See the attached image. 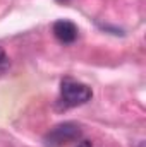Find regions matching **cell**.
<instances>
[{
  "instance_id": "obj_1",
  "label": "cell",
  "mask_w": 146,
  "mask_h": 147,
  "mask_svg": "<svg viewBox=\"0 0 146 147\" xmlns=\"http://www.w3.org/2000/svg\"><path fill=\"white\" fill-rule=\"evenodd\" d=\"M91 98H93V92L86 84L74 80L71 77H65L60 82V99L59 101L64 108L81 106V105L88 103Z\"/></svg>"
},
{
  "instance_id": "obj_2",
  "label": "cell",
  "mask_w": 146,
  "mask_h": 147,
  "mask_svg": "<svg viewBox=\"0 0 146 147\" xmlns=\"http://www.w3.org/2000/svg\"><path fill=\"white\" fill-rule=\"evenodd\" d=\"M81 137H83V130L77 123L64 121V123L55 125L45 134L43 144L45 147H64L71 142H77Z\"/></svg>"
},
{
  "instance_id": "obj_3",
  "label": "cell",
  "mask_w": 146,
  "mask_h": 147,
  "mask_svg": "<svg viewBox=\"0 0 146 147\" xmlns=\"http://www.w3.org/2000/svg\"><path fill=\"white\" fill-rule=\"evenodd\" d=\"M53 34L55 38L64 43V45H71L77 39V26L71 22V21H65V19H60L53 24Z\"/></svg>"
},
{
  "instance_id": "obj_4",
  "label": "cell",
  "mask_w": 146,
  "mask_h": 147,
  "mask_svg": "<svg viewBox=\"0 0 146 147\" xmlns=\"http://www.w3.org/2000/svg\"><path fill=\"white\" fill-rule=\"evenodd\" d=\"M7 65H9V58H7V55H5L3 48L0 46V74L7 69Z\"/></svg>"
},
{
  "instance_id": "obj_5",
  "label": "cell",
  "mask_w": 146,
  "mask_h": 147,
  "mask_svg": "<svg viewBox=\"0 0 146 147\" xmlns=\"http://www.w3.org/2000/svg\"><path fill=\"white\" fill-rule=\"evenodd\" d=\"M77 147H93V146H91L89 140H81V142L77 144Z\"/></svg>"
},
{
  "instance_id": "obj_6",
  "label": "cell",
  "mask_w": 146,
  "mask_h": 147,
  "mask_svg": "<svg viewBox=\"0 0 146 147\" xmlns=\"http://www.w3.org/2000/svg\"><path fill=\"white\" fill-rule=\"evenodd\" d=\"M57 2H67V0H57Z\"/></svg>"
}]
</instances>
